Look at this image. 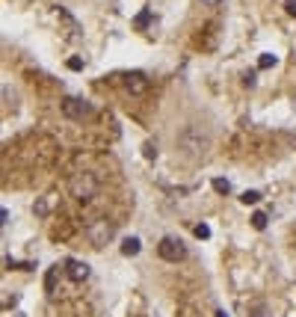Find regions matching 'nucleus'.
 <instances>
[{
	"mask_svg": "<svg viewBox=\"0 0 296 317\" xmlns=\"http://www.w3.org/2000/svg\"><path fill=\"white\" fill-rule=\"evenodd\" d=\"M249 317H273V308H270V305H264V302H258V305H252V308H249Z\"/></svg>",
	"mask_w": 296,
	"mask_h": 317,
	"instance_id": "nucleus-8",
	"label": "nucleus"
},
{
	"mask_svg": "<svg viewBox=\"0 0 296 317\" xmlns=\"http://www.w3.org/2000/svg\"><path fill=\"white\" fill-rule=\"evenodd\" d=\"M195 237H199V240H208V237H210V229L205 226V223H202V226H195Z\"/></svg>",
	"mask_w": 296,
	"mask_h": 317,
	"instance_id": "nucleus-15",
	"label": "nucleus"
},
{
	"mask_svg": "<svg viewBox=\"0 0 296 317\" xmlns=\"http://www.w3.org/2000/svg\"><path fill=\"white\" fill-rule=\"evenodd\" d=\"M148 21H151V12H142V15L137 18V27H145V24H148Z\"/></svg>",
	"mask_w": 296,
	"mask_h": 317,
	"instance_id": "nucleus-18",
	"label": "nucleus"
},
{
	"mask_svg": "<svg viewBox=\"0 0 296 317\" xmlns=\"http://www.w3.org/2000/svg\"><path fill=\"white\" fill-rule=\"evenodd\" d=\"M62 113L74 122H83V119L92 116V104L83 101V98H62Z\"/></svg>",
	"mask_w": 296,
	"mask_h": 317,
	"instance_id": "nucleus-4",
	"label": "nucleus"
},
{
	"mask_svg": "<svg viewBox=\"0 0 296 317\" xmlns=\"http://www.w3.org/2000/svg\"><path fill=\"white\" fill-rule=\"evenodd\" d=\"M157 255H160L163 261H169V264H178V261L187 258V246H184L178 237H163L160 246H157Z\"/></svg>",
	"mask_w": 296,
	"mask_h": 317,
	"instance_id": "nucleus-3",
	"label": "nucleus"
},
{
	"mask_svg": "<svg viewBox=\"0 0 296 317\" xmlns=\"http://www.w3.org/2000/svg\"><path fill=\"white\" fill-rule=\"evenodd\" d=\"M216 317H228V314H225V311H222V308H219V311H216Z\"/></svg>",
	"mask_w": 296,
	"mask_h": 317,
	"instance_id": "nucleus-21",
	"label": "nucleus"
},
{
	"mask_svg": "<svg viewBox=\"0 0 296 317\" xmlns=\"http://www.w3.org/2000/svg\"><path fill=\"white\" fill-rule=\"evenodd\" d=\"M69 69L71 71H80V69H83V59H80V56H71V59H69Z\"/></svg>",
	"mask_w": 296,
	"mask_h": 317,
	"instance_id": "nucleus-16",
	"label": "nucleus"
},
{
	"mask_svg": "<svg viewBox=\"0 0 296 317\" xmlns=\"http://www.w3.org/2000/svg\"><path fill=\"white\" fill-rule=\"evenodd\" d=\"M213 190H216L219 196H228L231 193V184H228L225 178H213Z\"/></svg>",
	"mask_w": 296,
	"mask_h": 317,
	"instance_id": "nucleus-10",
	"label": "nucleus"
},
{
	"mask_svg": "<svg viewBox=\"0 0 296 317\" xmlns=\"http://www.w3.org/2000/svg\"><path fill=\"white\" fill-rule=\"evenodd\" d=\"M252 229H258V231H264V229H267V213H264V211L252 213Z\"/></svg>",
	"mask_w": 296,
	"mask_h": 317,
	"instance_id": "nucleus-12",
	"label": "nucleus"
},
{
	"mask_svg": "<svg viewBox=\"0 0 296 317\" xmlns=\"http://www.w3.org/2000/svg\"><path fill=\"white\" fill-rule=\"evenodd\" d=\"M142 154H145L148 160H154L157 157V145L154 142H145V145H142Z\"/></svg>",
	"mask_w": 296,
	"mask_h": 317,
	"instance_id": "nucleus-14",
	"label": "nucleus"
},
{
	"mask_svg": "<svg viewBox=\"0 0 296 317\" xmlns=\"http://www.w3.org/2000/svg\"><path fill=\"white\" fill-rule=\"evenodd\" d=\"M240 202H243V205H258V202H261V193H258V190H246V193L240 196Z\"/></svg>",
	"mask_w": 296,
	"mask_h": 317,
	"instance_id": "nucleus-11",
	"label": "nucleus"
},
{
	"mask_svg": "<svg viewBox=\"0 0 296 317\" xmlns=\"http://www.w3.org/2000/svg\"><path fill=\"white\" fill-rule=\"evenodd\" d=\"M140 249H142V243H140V237H124V243H122V255H140Z\"/></svg>",
	"mask_w": 296,
	"mask_h": 317,
	"instance_id": "nucleus-7",
	"label": "nucleus"
},
{
	"mask_svg": "<svg viewBox=\"0 0 296 317\" xmlns=\"http://www.w3.org/2000/svg\"><path fill=\"white\" fill-rule=\"evenodd\" d=\"M56 276H59V264L51 267V273H48V279H45V288H48V291H53V282H56Z\"/></svg>",
	"mask_w": 296,
	"mask_h": 317,
	"instance_id": "nucleus-13",
	"label": "nucleus"
},
{
	"mask_svg": "<svg viewBox=\"0 0 296 317\" xmlns=\"http://www.w3.org/2000/svg\"><path fill=\"white\" fill-rule=\"evenodd\" d=\"M276 62H279V56H276V53H261V59H258V69L267 71V69H273Z\"/></svg>",
	"mask_w": 296,
	"mask_h": 317,
	"instance_id": "nucleus-9",
	"label": "nucleus"
},
{
	"mask_svg": "<svg viewBox=\"0 0 296 317\" xmlns=\"http://www.w3.org/2000/svg\"><path fill=\"white\" fill-rule=\"evenodd\" d=\"M284 9H287V15L296 18V0H284Z\"/></svg>",
	"mask_w": 296,
	"mask_h": 317,
	"instance_id": "nucleus-17",
	"label": "nucleus"
},
{
	"mask_svg": "<svg viewBox=\"0 0 296 317\" xmlns=\"http://www.w3.org/2000/svg\"><path fill=\"white\" fill-rule=\"evenodd\" d=\"M124 89H127L130 95H142V92L148 89L145 74H142V71H130V74H124Z\"/></svg>",
	"mask_w": 296,
	"mask_h": 317,
	"instance_id": "nucleus-6",
	"label": "nucleus"
},
{
	"mask_svg": "<svg viewBox=\"0 0 296 317\" xmlns=\"http://www.w3.org/2000/svg\"><path fill=\"white\" fill-rule=\"evenodd\" d=\"M113 237H116V223H113V219H107V216L92 219V223L86 226V240L95 249H104Z\"/></svg>",
	"mask_w": 296,
	"mask_h": 317,
	"instance_id": "nucleus-1",
	"label": "nucleus"
},
{
	"mask_svg": "<svg viewBox=\"0 0 296 317\" xmlns=\"http://www.w3.org/2000/svg\"><path fill=\"white\" fill-rule=\"evenodd\" d=\"M69 190L77 202H92L98 196V178L92 175V172H77V175H71Z\"/></svg>",
	"mask_w": 296,
	"mask_h": 317,
	"instance_id": "nucleus-2",
	"label": "nucleus"
},
{
	"mask_svg": "<svg viewBox=\"0 0 296 317\" xmlns=\"http://www.w3.org/2000/svg\"><path fill=\"white\" fill-rule=\"evenodd\" d=\"M243 83H246V86H255V71H249V74H246Z\"/></svg>",
	"mask_w": 296,
	"mask_h": 317,
	"instance_id": "nucleus-19",
	"label": "nucleus"
},
{
	"mask_svg": "<svg viewBox=\"0 0 296 317\" xmlns=\"http://www.w3.org/2000/svg\"><path fill=\"white\" fill-rule=\"evenodd\" d=\"M202 3H205V6H219L222 0H202Z\"/></svg>",
	"mask_w": 296,
	"mask_h": 317,
	"instance_id": "nucleus-20",
	"label": "nucleus"
},
{
	"mask_svg": "<svg viewBox=\"0 0 296 317\" xmlns=\"http://www.w3.org/2000/svg\"><path fill=\"white\" fill-rule=\"evenodd\" d=\"M62 270L71 282H86L89 279V264L86 261H77V258H65L62 261Z\"/></svg>",
	"mask_w": 296,
	"mask_h": 317,
	"instance_id": "nucleus-5",
	"label": "nucleus"
}]
</instances>
